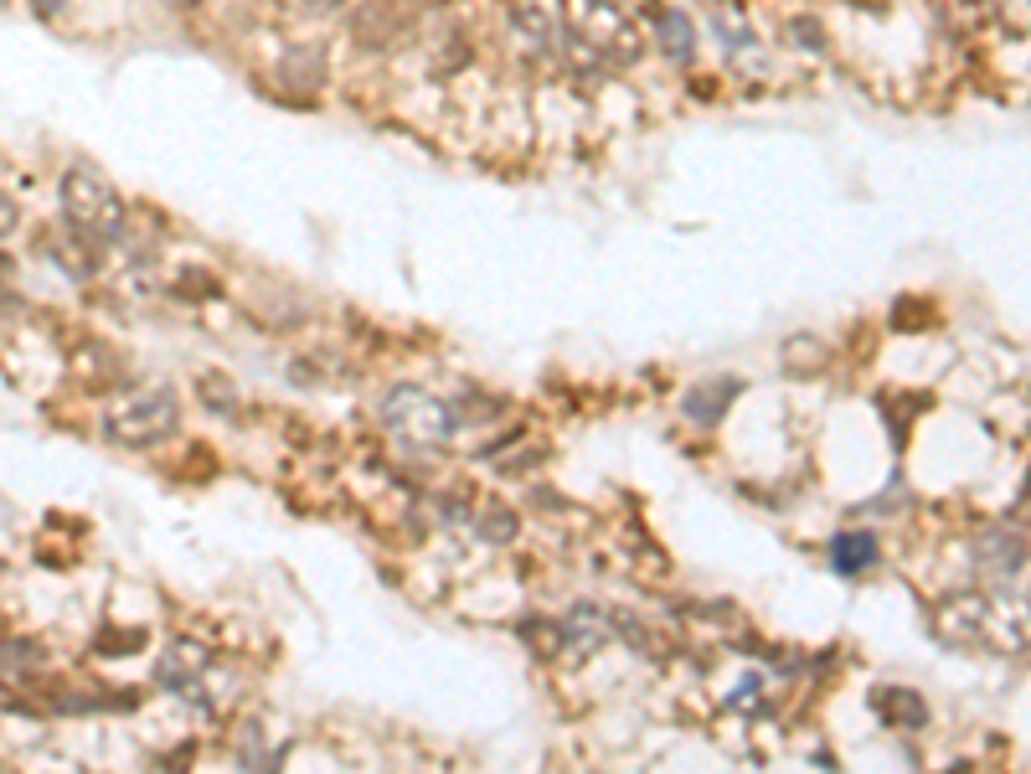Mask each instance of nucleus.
Returning <instances> with one entry per match:
<instances>
[{"mask_svg": "<svg viewBox=\"0 0 1031 774\" xmlns=\"http://www.w3.org/2000/svg\"><path fill=\"white\" fill-rule=\"evenodd\" d=\"M181 295H201V299H212L217 295V279L201 269V263H192V269H181Z\"/></svg>", "mask_w": 1031, "mask_h": 774, "instance_id": "obj_12", "label": "nucleus"}, {"mask_svg": "<svg viewBox=\"0 0 1031 774\" xmlns=\"http://www.w3.org/2000/svg\"><path fill=\"white\" fill-rule=\"evenodd\" d=\"M872 548H876L872 537H840V542H836V553H840L836 563L851 574V568H861V563H872Z\"/></svg>", "mask_w": 1031, "mask_h": 774, "instance_id": "obj_11", "label": "nucleus"}, {"mask_svg": "<svg viewBox=\"0 0 1031 774\" xmlns=\"http://www.w3.org/2000/svg\"><path fill=\"white\" fill-rule=\"evenodd\" d=\"M175 418H181V403L171 388H145V393L124 397L114 414H103V434L119 444H156V439L175 434Z\"/></svg>", "mask_w": 1031, "mask_h": 774, "instance_id": "obj_3", "label": "nucleus"}, {"mask_svg": "<svg viewBox=\"0 0 1031 774\" xmlns=\"http://www.w3.org/2000/svg\"><path fill=\"white\" fill-rule=\"evenodd\" d=\"M820 361H825V346H820L815 336H789L784 341V372L805 378V372H820Z\"/></svg>", "mask_w": 1031, "mask_h": 774, "instance_id": "obj_9", "label": "nucleus"}, {"mask_svg": "<svg viewBox=\"0 0 1031 774\" xmlns=\"http://www.w3.org/2000/svg\"><path fill=\"white\" fill-rule=\"evenodd\" d=\"M557 11H563L557 16L563 32L584 47L588 58H599V67H635L645 58V47H650L635 11L619 5V0H557Z\"/></svg>", "mask_w": 1031, "mask_h": 774, "instance_id": "obj_1", "label": "nucleus"}, {"mask_svg": "<svg viewBox=\"0 0 1031 774\" xmlns=\"http://www.w3.org/2000/svg\"><path fill=\"white\" fill-rule=\"evenodd\" d=\"M382 414H388L397 434L408 439H449V429H454V408L439 403L433 393H424V388H392Z\"/></svg>", "mask_w": 1031, "mask_h": 774, "instance_id": "obj_4", "label": "nucleus"}, {"mask_svg": "<svg viewBox=\"0 0 1031 774\" xmlns=\"http://www.w3.org/2000/svg\"><path fill=\"white\" fill-rule=\"evenodd\" d=\"M37 661H41V646H37V640H21V636L0 640V672L21 676L26 666H37Z\"/></svg>", "mask_w": 1031, "mask_h": 774, "instance_id": "obj_10", "label": "nucleus"}, {"mask_svg": "<svg viewBox=\"0 0 1031 774\" xmlns=\"http://www.w3.org/2000/svg\"><path fill=\"white\" fill-rule=\"evenodd\" d=\"M273 73H279V83L290 88V94H299V99H310V94H320L326 88V52L320 47H290L284 58L273 62Z\"/></svg>", "mask_w": 1031, "mask_h": 774, "instance_id": "obj_6", "label": "nucleus"}, {"mask_svg": "<svg viewBox=\"0 0 1031 774\" xmlns=\"http://www.w3.org/2000/svg\"><path fill=\"white\" fill-rule=\"evenodd\" d=\"M16 228H21V201L11 197V192H0V243L11 238Z\"/></svg>", "mask_w": 1031, "mask_h": 774, "instance_id": "obj_15", "label": "nucleus"}, {"mask_svg": "<svg viewBox=\"0 0 1031 774\" xmlns=\"http://www.w3.org/2000/svg\"><path fill=\"white\" fill-rule=\"evenodd\" d=\"M58 201H62L67 228L83 233L88 243H98V248H119V243L130 238V207H124V197L114 192V181L98 176L94 165L62 171Z\"/></svg>", "mask_w": 1031, "mask_h": 774, "instance_id": "obj_2", "label": "nucleus"}, {"mask_svg": "<svg viewBox=\"0 0 1031 774\" xmlns=\"http://www.w3.org/2000/svg\"><path fill=\"white\" fill-rule=\"evenodd\" d=\"M738 388L742 382L738 378H722V382H697L691 393L682 397V414L686 418H697V423H717L722 418V408L738 397Z\"/></svg>", "mask_w": 1031, "mask_h": 774, "instance_id": "obj_7", "label": "nucleus"}, {"mask_svg": "<svg viewBox=\"0 0 1031 774\" xmlns=\"http://www.w3.org/2000/svg\"><path fill=\"white\" fill-rule=\"evenodd\" d=\"M789 41H795V47H805V41H810V47L820 52V47H825V32H820L815 16H795V21H789Z\"/></svg>", "mask_w": 1031, "mask_h": 774, "instance_id": "obj_13", "label": "nucleus"}, {"mask_svg": "<svg viewBox=\"0 0 1031 774\" xmlns=\"http://www.w3.org/2000/svg\"><path fill=\"white\" fill-rule=\"evenodd\" d=\"M284 11H294V16H331V11H341L346 0H279Z\"/></svg>", "mask_w": 1031, "mask_h": 774, "instance_id": "obj_14", "label": "nucleus"}, {"mask_svg": "<svg viewBox=\"0 0 1031 774\" xmlns=\"http://www.w3.org/2000/svg\"><path fill=\"white\" fill-rule=\"evenodd\" d=\"M712 32H717V41L722 47H733V52H742V47L759 41V26H753V16L742 11L738 0H722L717 11H712Z\"/></svg>", "mask_w": 1031, "mask_h": 774, "instance_id": "obj_8", "label": "nucleus"}, {"mask_svg": "<svg viewBox=\"0 0 1031 774\" xmlns=\"http://www.w3.org/2000/svg\"><path fill=\"white\" fill-rule=\"evenodd\" d=\"M645 21H650V41L661 47V58L671 62V67H691V62H697V21L686 16L682 5L650 0V5H645Z\"/></svg>", "mask_w": 1031, "mask_h": 774, "instance_id": "obj_5", "label": "nucleus"}]
</instances>
